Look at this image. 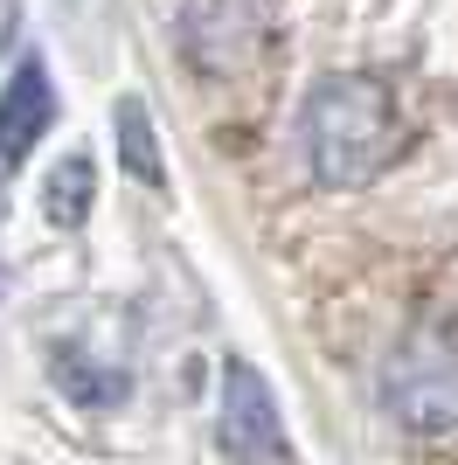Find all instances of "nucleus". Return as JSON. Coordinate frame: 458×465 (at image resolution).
<instances>
[{"label": "nucleus", "mask_w": 458, "mask_h": 465, "mask_svg": "<svg viewBox=\"0 0 458 465\" xmlns=\"http://www.w3.org/2000/svg\"><path fill=\"white\" fill-rule=\"evenodd\" d=\"M396 146L403 118L382 77H326L299 104V160L320 188H368Z\"/></svg>", "instance_id": "nucleus-1"}, {"label": "nucleus", "mask_w": 458, "mask_h": 465, "mask_svg": "<svg viewBox=\"0 0 458 465\" xmlns=\"http://www.w3.org/2000/svg\"><path fill=\"white\" fill-rule=\"evenodd\" d=\"M382 396L396 410V424L444 438L458 430V327L452 320H423L403 333V348L382 369Z\"/></svg>", "instance_id": "nucleus-2"}, {"label": "nucleus", "mask_w": 458, "mask_h": 465, "mask_svg": "<svg viewBox=\"0 0 458 465\" xmlns=\"http://www.w3.org/2000/svg\"><path fill=\"white\" fill-rule=\"evenodd\" d=\"M215 445L229 465H299L285 438V417H278V396L250 361H229L223 369V396H215Z\"/></svg>", "instance_id": "nucleus-3"}, {"label": "nucleus", "mask_w": 458, "mask_h": 465, "mask_svg": "<svg viewBox=\"0 0 458 465\" xmlns=\"http://www.w3.org/2000/svg\"><path fill=\"white\" fill-rule=\"evenodd\" d=\"M271 35V7L264 0H188L181 21V56L209 77H244L250 63L264 56Z\"/></svg>", "instance_id": "nucleus-4"}, {"label": "nucleus", "mask_w": 458, "mask_h": 465, "mask_svg": "<svg viewBox=\"0 0 458 465\" xmlns=\"http://www.w3.org/2000/svg\"><path fill=\"white\" fill-rule=\"evenodd\" d=\"M56 118V84H49V63L42 56H21L15 77L0 84V160H28L35 139L49 133Z\"/></svg>", "instance_id": "nucleus-5"}, {"label": "nucleus", "mask_w": 458, "mask_h": 465, "mask_svg": "<svg viewBox=\"0 0 458 465\" xmlns=\"http://www.w3.org/2000/svg\"><path fill=\"white\" fill-rule=\"evenodd\" d=\"M49 375H56V389L70 396L76 410H118V403H125V389H133L112 361H91L84 348H56Z\"/></svg>", "instance_id": "nucleus-6"}, {"label": "nucleus", "mask_w": 458, "mask_h": 465, "mask_svg": "<svg viewBox=\"0 0 458 465\" xmlns=\"http://www.w3.org/2000/svg\"><path fill=\"white\" fill-rule=\"evenodd\" d=\"M91 194H97V167L91 153H70L49 167V181H42V215L56 223V230H76L84 215H91Z\"/></svg>", "instance_id": "nucleus-7"}, {"label": "nucleus", "mask_w": 458, "mask_h": 465, "mask_svg": "<svg viewBox=\"0 0 458 465\" xmlns=\"http://www.w3.org/2000/svg\"><path fill=\"white\" fill-rule=\"evenodd\" d=\"M118 146H125V167H133L139 181H153L160 188V139H153V118L139 97H125L118 104Z\"/></svg>", "instance_id": "nucleus-8"}, {"label": "nucleus", "mask_w": 458, "mask_h": 465, "mask_svg": "<svg viewBox=\"0 0 458 465\" xmlns=\"http://www.w3.org/2000/svg\"><path fill=\"white\" fill-rule=\"evenodd\" d=\"M7 28H15V0H0V35H7Z\"/></svg>", "instance_id": "nucleus-9"}]
</instances>
